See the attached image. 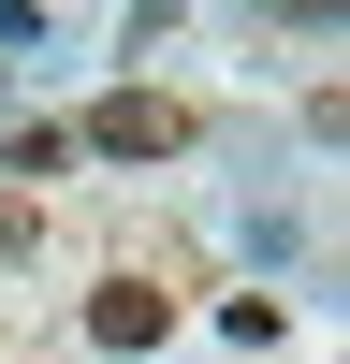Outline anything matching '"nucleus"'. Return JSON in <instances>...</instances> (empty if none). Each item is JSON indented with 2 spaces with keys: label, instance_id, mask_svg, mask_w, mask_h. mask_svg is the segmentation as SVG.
Instances as JSON below:
<instances>
[{
  "label": "nucleus",
  "instance_id": "obj_1",
  "mask_svg": "<svg viewBox=\"0 0 350 364\" xmlns=\"http://www.w3.org/2000/svg\"><path fill=\"white\" fill-rule=\"evenodd\" d=\"M175 146H190V117H175L161 87H117V102H88L73 161H175Z\"/></svg>",
  "mask_w": 350,
  "mask_h": 364
},
{
  "label": "nucleus",
  "instance_id": "obj_2",
  "mask_svg": "<svg viewBox=\"0 0 350 364\" xmlns=\"http://www.w3.org/2000/svg\"><path fill=\"white\" fill-rule=\"evenodd\" d=\"M161 336H175V291H146V277H117L102 306H88V350H117V364H132V350H161Z\"/></svg>",
  "mask_w": 350,
  "mask_h": 364
},
{
  "label": "nucleus",
  "instance_id": "obj_3",
  "mask_svg": "<svg viewBox=\"0 0 350 364\" xmlns=\"http://www.w3.org/2000/svg\"><path fill=\"white\" fill-rule=\"evenodd\" d=\"M0 175H15V190H44V175H73V132H58V117H29V132L0 146Z\"/></svg>",
  "mask_w": 350,
  "mask_h": 364
}]
</instances>
